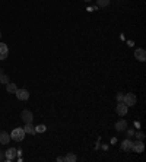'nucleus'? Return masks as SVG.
I'll list each match as a JSON object with an SVG mask.
<instances>
[{"label": "nucleus", "instance_id": "nucleus-1", "mask_svg": "<svg viewBox=\"0 0 146 162\" xmlns=\"http://www.w3.org/2000/svg\"><path fill=\"white\" fill-rule=\"evenodd\" d=\"M25 134H26V133L23 130V127H16V129H13L12 133H10V139L15 140V142H21V140H23Z\"/></svg>", "mask_w": 146, "mask_h": 162}, {"label": "nucleus", "instance_id": "nucleus-2", "mask_svg": "<svg viewBox=\"0 0 146 162\" xmlns=\"http://www.w3.org/2000/svg\"><path fill=\"white\" fill-rule=\"evenodd\" d=\"M136 101H137V98H136V95H134V94H126V95H124L123 102L126 104L127 107L134 105V104H136Z\"/></svg>", "mask_w": 146, "mask_h": 162}, {"label": "nucleus", "instance_id": "nucleus-3", "mask_svg": "<svg viewBox=\"0 0 146 162\" xmlns=\"http://www.w3.org/2000/svg\"><path fill=\"white\" fill-rule=\"evenodd\" d=\"M16 156H18V149H15V147H9L5 152V159L6 161H13Z\"/></svg>", "mask_w": 146, "mask_h": 162}, {"label": "nucleus", "instance_id": "nucleus-4", "mask_svg": "<svg viewBox=\"0 0 146 162\" xmlns=\"http://www.w3.org/2000/svg\"><path fill=\"white\" fill-rule=\"evenodd\" d=\"M143 149H145V145H143V142H142V140H136V142H133V145H131V150H133V152H136V153H142V152H143Z\"/></svg>", "mask_w": 146, "mask_h": 162}, {"label": "nucleus", "instance_id": "nucleus-5", "mask_svg": "<svg viewBox=\"0 0 146 162\" xmlns=\"http://www.w3.org/2000/svg\"><path fill=\"white\" fill-rule=\"evenodd\" d=\"M116 111H117V114H118V115L124 117V115L127 114V111H129V107H127L124 102H118V104H117V107H116Z\"/></svg>", "mask_w": 146, "mask_h": 162}, {"label": "nucleus", "instance_id": "nucleus-6", "mask_svg": "<svg viewBox=\"0 0 146 162\" xmlns=\"http://www.w3.org/2000/svg\"><path fill=\"white\" fill-rule=\"evenodd\" d=\"M21 118L25 121V123H32V120H34V115H32V112L29 110H23L21 112Z\"/></svg>", "mask_w": 146, "mask_h": 162}, {"label": "nucleus", "instance_id": "nucleus-7", "mask_svg": "<svg viewBox=\"0 0 146 162\" xmlns=\"http://www.w3.org/2000/svg\"><path fill=\"white\" fill-rule=\"evenodd\" d=\"M15 94H16V98L21 99V101H26V99L29 98V92L26 91V89H18Z\"/></svg>", "mask_w": 146, "mask_h": 162}, {"label": "nucleus", "instance_id": "nucleus-8", "mask_svg": "<svg viewBox=\"0 0 146 162\" xmlns=\"http://www.w3.org/2000/svg\"><path fill=\"white\" fill-rule=\"evenodd\" d=\"M9 54V48L5 43H0V60H5Z\"/></svg>", "mask_w": 146, "mask_h": 162}, {"label": "nucleus", "instance_id": "nucleus-9", "mask_svg": "<svg viewBox=\"0 0 146 162\" xmlns=\"http://www.w3.org/2000/svg\"><path fill=\"white\" fill-rule=\"evenodd\" d=\"M134 57L139 60V61H145L146 60V51L143 48H137L136 51H134Z\"/></svg>", "mask_w": 146, "mask_h": 162}, {"label": "nucleus", "instance_id": "nucleus-10", "mask_svg": "<svg viewBox=\"0 0 146 162\" xmlns=\"http://www.w3.org/2000/svg\"><path fill=\"white\" fill-rule=\"evenodd\" d=\"M127 129V123H126V120H118L116 123V130L117 132H124Z\"/></svg>", "mask_w": 146, "mask_h": 162}, {"label": "nucleus", "instance_id": "nucleus-11", "mask_svg": "<svg viewBox=\"0 0 146 162\" xmlns=\"http://www.w3.org/2000/svg\"><path fill=\"white\" fill-rule=\"evenodd\" d=\"M9 140H10V134L7 132H0V143L2 145H6L9 143Z\"/></svg>", "mask_w": 146, "mask_h": 162}, {"label": "nucleus", "instance_id": "nucleus-12", "mask_svg": "<svg viewBox=\"0 0 146 162\" xmlns=\"http://www.w3.org/2000/svg\"><path fill=\"white\" fill-rule=\"evenodd\" d=\"M23 130H25V133H28V134H35V127L32 126V123H25Z\"/></svg>", "mask_w": 146, "mask_h": 162}, {"label": "nucleus", "instance_id": "nucleus-13", "mask_svg": "<svg viewBox=\"0 0 146 162\" xmlns=\"http://www.w3.org/2000/svg\"><path fill=\"white\" fill-rule=\"evenodd\" d=\"M131 145H133V142H131L130 139H126V140H123V143H121V149H124L126 152H127V150H131Z\"/></svg>", "mask_w": 146, "mask_h": 162}, {"label": "nucleus", "instance_id": "nucleus-14", "mask_svg": "<svg viewBox=\"0 0 146 162\" xmlns=\"http://www.w3.org/2000/svg\"><path fill=\"white\" fill-rule=\"evenodd\" d=\"M6 89H7L9 94H15V92L18 91V86H16L15 83H12V82H9V83L6 85Z\"/></svg>", "mask_w": 146, "mask_h": 162}, {"label": "nucleus", "instance_id": "nucleus-15", "mask_svg": "<svg viewBox=\"0 0 146 162\" xmlns=\"http://www.w3.org/2000/svg\"><path fill=\"white\" fill-rule=\"evenodd\" d=\"M63 159H64L66 162H76V161H78V158H76V155H75V153H67Z\"/></svg>", "mask_w": 146, "mask_h": 162}, {"label": "nucleus", "instance_id": "nucleus-16", "mask_svg": "<svg viewBox=\"0 0 146 162\" xmlns=\"http://www.w3.org/2000/svg\"><path fill=\"white\" fill-rule=\"evenodd\" d=\"M96 5H98L99 8H105V6L109 5V0H96Z\"/></svg>", "mask_w": 146, "mask_h": 162}, {"label": "nucleus", "instance_id": "nucleus-17", "mask_svg": "<svg viewBox=\"0 0 146 162\" xmlns=\"http://www.w3.org/2000/svg\"><path fill=\"white\" fill-rule=\"evenodd\" d=\"M0 83H3V85H7L9 83V76L7 74H0Z\"/></svg>", "mask_w": 146, "mask_h": 162}, {"label": "nucleus", "instance_id": "nucleus-18", "mask_svg": "<svg viewBox=\"0 0 146 162\" xmlns=\"http://www.w3.org/2000/svg\"><path fill=\"white\" fill-rule=\"evenodd\" d=\"M45 130H47V127H45L44 124H40V126H36L35 127V133H44Z\"/></svg>", "mask_w": 146, "mask_h": 162}, {"label": "nucleus", "instance_id": "nucleus-19", "mask_svg": "<svg viewBox=\"0 0 146 162\" xmlns=\"http://www.w3.org/2000/svg\"><path fill=\"white\" fill-rule=\"evenodd\" d=\"M134 136H136V139L137 140H143L145 139V133H142V132H134Z\"/></svg>", "mask_w": 146, "mask_h": 162}, {"label": "nucleus", "instance_id": "nucleus-20", "mask_svg": "<svg viewBox=\"0 0 146 162\" xmlns=\"http://www.w3.org/2000/svg\"><path fill=\"white\" fill-rule=\"evenodd\" d=\"M123 99H124V94H118L117 95V102H123Z\"/></svg>", "mask_w": 146, "mask_h": 162}, {"label": "nucleus", "instance_id": "nucleus-21", "mask_svg": "<svg viewBox=\"0 0 146 162\" xmlns=\"http://www.w3.org/2000/svg\"><path fill=\"white\" fill-rule=\"evenodd\" d=\"M133 136H134V130H131V129H129V130H127V137L130 139V137H133Z\"/></svg>", "mask_w": 146, "mask_h": 162}, {"label": "nucleus", "instance_id": "nucleus-22", "mask_svg": "<svg viewBox=\"0 0 146 162\" xmlns=\"http://www.w3.org/2000/svg\"><path fill=\"white\" fill-rule=\"evenodd\" d=\"M3 159H5V152L0 150V161H3Z\"/></svg>", "mask_w": 146, "mask_h": 162}, {"label": "nucleus", "instance_id": "nucleus-23", "mask_svg": "<svg viewBox=\"0 0 146 162\" xmlns=\"http://www.w3.org/2000/svg\"><path fill=\"white\" fill-rule=\"evenodd\" d=\"M2 73H3V72H2V69H0V74H2Z\"/></svg>", "mask_w": 146, "mask_h": 162}, {"label": "nucleus", "instance_id": "nucleus-24", "mask_svg": "<svg viewBox=\"0 0 146 162\" xmlns=\"http://www.w3.org/2000/svg\"><path fill=\"white\" fill-rule=\"evenodd\" d=\"M0 38H2V31H0Z\"/></svg>", "mask_w": 146, "mask_h": 162}, {"label": "nucleus", "instance_id": "nucleus-25", "mask_svg": "<svg viewBox=\"0 0 146 162\" xmlns=\"http://www.w3.org/2000/svg\"><path fill=\"white\" fill-rule=\"evenodd\" d=\"M85 2H89V0H85Z\"/></svg>", "mask_w": 146, "mask_h": 162}]
</instances>
